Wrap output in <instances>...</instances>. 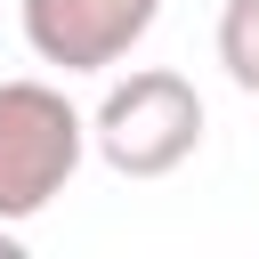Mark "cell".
<instances>
[{"label":"cell","mask_w":259,"mask_h":259,"mask_svg":"<svg viewBox=\"0 0 259 259\" xmlns=\"http://www.w3.org/2000/svg\"><path fill=\"white\" fill-rule=\"evenodd\" d=\"M89 154V121L57 81H0V227L40 219Z\"/></svg>","instance_id":"cell-1"},{"label":"cell","mask_w":259,"mask_h":259,"mask_svg":"<svg viewBox=\"0 0 259 259\" xmlns=\"http://www.w3.org/2000/svg\"><path fill=\"white\" fill-rule=\"evenodd\" d=\"M89 146L121 178H170V170H186L194 146H202V97H194V81L170 73V65H138L130 81H113L97 97Z\"/></svg>","instance_id":"cell-2"},{"label":"cell","mask_w":259,"mask_h":259,"mask_svg":"<svg viewBox=\"0 0 259 259\" xmlns=\"http://www.w3.org/2000/svg\"><path fill=\"white\" fill-rule=\"evenodd\" d=\"M162 0H16L24 49L57 73H113L146 32Z\"/></svg>","instance_id":"cell-3"},{"label":"cell","mask_w":259,"mask_h":259,"mask_svg":"<svg viewBox=\"0 0 259 259\" xmlns=\"http://www.w3.org/2000/svg\"><path fill=\"white\" fill-rule=\"evenodd\" d=\"M219 65L243 97H259V0H227L219 8Z\"/></svg>","instance_id":"cell-4"}]
</instances>
